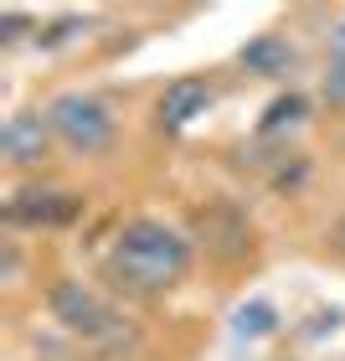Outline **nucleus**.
I'll list each match as a JSON object with an SVG mask.
<instances>
[{
	"label": "nucleus",
	"instance_id": "1",
	"mask_svg": "<svg viewBox=\"0 0 345 361\" xmlns=\"http://www.w3.org/2000/svg\"><path fill=\"white\" fill-rule=\"evenodd\" d=\"M186 269H191V243L160 217L124 222L119 238H113V253H108V274L124 279L139 294H160V289L180 284Z\"/></svg>",
	"mask_w": 345,
	"mask_h": 361
},
{
	"label": "nucleus",
	"instance_id": "2",
	"mask_svg": "<svg viewBox=\"0 0 345 361\" xmlns=\"http://www.w3.org/2000/svg\"><path fill=\"white\" fill-rule=\"evenodd\" d=\"M46 124H52V135L77 155H104L113 145V135H119L113 109L98 93H57L52 104H46Z\"/></svg>",
	"mask_w": 345,
	"mask_h": 361
},
{
	"label": "nucleus",
	"instance_id": "3",
	"mask_svg": "<svg viewBox=\"0 0 345 361\" xmlns=\"http://www.w3.org/2000/svg\"><path fill=\"white\" fill-rule=\"evenodd\" d=\"M46 305H52L57 325H68V331L83 336V341H98V346H113V341L129 336V320H124L108 300H98L88 284H77V279H62V284H52Z\"/></svg>",
	"mask_w": 345,
	"mask_h": 361
},
{
	"label": "nucleus",
	"instance_id": "4",
	"mask_svg": "<svg viewBox=\"0 0 345 361\" xmlns=\"http://www.w3.org/2000/svg\"><path fill=\"white\" fill-rule=\"evenodd\" d=\"M83 212V196L73 191H46V186H26L11 196L6 217L11 222H26V227H57V222H73Z\"/></svg>",
	"mask_w": 345,
	"mask_h": 361
},
{
	"label": "nucleus",
	"instance_id": "5",
	"mask_svg": "<svg viewBox=\"0 0 345 361\" xmlns=\"http://www.w3.org/2000/svg\"><path fill=\"white\" fill-rule=\"evenodd\" d=\"M46 145H52V124L42 114H11L6 129H0V155L15 171H37L46 160Z\"/></svg>",
	"mask_w": 345,
	"mask_h": 361
},
{
	"label": "nucleus",
	"instance_id": "6",
	"mask_svg": "<svg viewBox=\"0 0 345 361\" xmlns=\"http://www.w3.org/2000/svg\"><path fill=\"white\" fill-rule=\"evenodd\" d=\"M201 243L222 258V264H232V258L253 253V227H248V217H242L237 207H206L201 212Z\"/></svg>",
	"mask_w": 345,
	"mask_h": 361
},
{
	"label": "nucleus",
	"instance_id": "7",
	"mask_svg": "<svg viewBox=\"0 0 345 361\" xmlns=\"http://www.w3.org/2000/svg\"><path fill=\"white\" fill-rule=\"evenodd\" d=\"M211 109V83L206 78H175V83L160 93V124L165 129H186L191 119H201Z\"/></svg>",
	"mask_w": 345,
	"mask_h": 361
},
{
	"label": "nucleus",
	"instance_id": "8",
	"mask_svg": "<svg viewBox=\"0 0 345 361\" xmlns=\"http://www.w3.org/2000/svg\"><path fill=\"white\" fill-rule=\"evenodd\" d=\"M242 68H253L263 78H278V73L294 68V47L284 37H258L253 47H242Z\"/></svg>",
	"mask_w": 345,
	"mask_h": 361
},
{
	"label": "nucleus",
	"instance_id": "9",
	"mask_svg": "<svg viewBox=\"0 0 345 361\" xmlns=\"http://www.w3.org/2000/svg\"><path fill=\"white\" fill-rule=\"evenodd\" d=\"M294 119H304V98L299 93H289V98H278V104H268V114H263V129H284Z\"/></svg>",
	"mask_w": 345,
	"mask_h": 361
},
{
	"label": "nucleus",
	"instance_id": "10",
	"mask_svg": "<svg viewBox=\"0 0 345 361\" xmlns=\"http://www.w3.org/2000/svg\"><path fill=\"white\" fill-rule=\"evenodd\" d=\"M237 325H242L248 336H268V331H273V310H268V305H242V310H237Z\"/></svg>",
	"mask_w": 345,
	"mask_h": 361
},
{
	"label": "nucleus",
	"instance_id": "11",
	"mask_svg": "<svg viewBox=\"0 0 345 361\" xmlns=\"http://www.w3.org/2000/svg\"><path fill=\"white\" fill-rule=\"evenodd\" d=\"M325 93L335 104H345V62H335V57H330V73H325Z\"/></svg>",
	"mask_w": 345,
	"mask_h": 361
},
{
	"label": "nucleus",
	"instance_id": "12",
	"mask_svg": "<svg viewBox=\"0 0 345 361\" xmlns=\"http://www.w3.org/2000/svg\"><path fill=\"white\" fill-rule=\"evenodd\" d=\"M330 52H335V62H345V11H340L335 31H330Z\"/></svg>",
	"mask_w": 345,
	"mask_h": 361
}]
</instances>
